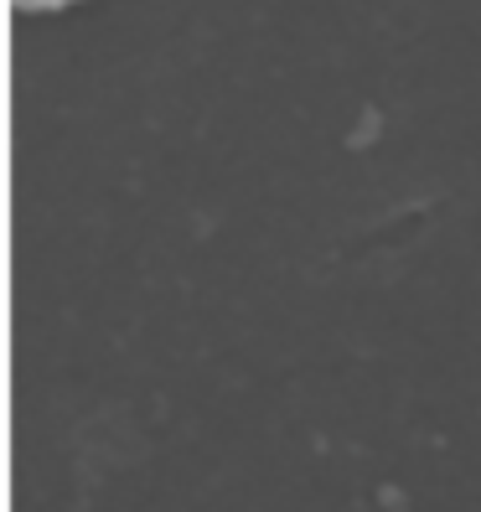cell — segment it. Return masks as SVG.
Returning <instances> with one entry per match:
<instances>
[{
    "label": "cell",
    "mask_w": 481,
    "mask_h": 512,
    "mask_svg": "<svg viewBox=\"0 0 481 512\" xmlns=\"http://www.w3.org/2000/svg\"><path fill=\"white\" fill-rule=\"evenodd\" d=\"M11 6H16L21 16H57V11L83 6V0H11Z\"/></svg>",
    "instance_id": "6da1fadb"
}]
</instances>
